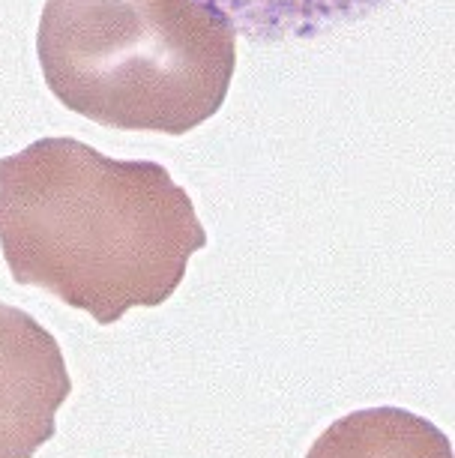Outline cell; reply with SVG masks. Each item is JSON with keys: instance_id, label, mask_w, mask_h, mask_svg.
Wrapping results in <instances>:
<instances>
[{"instance_id": "2", "label": "cell", "mask_w": 455, "mask_h": 458, "mask_svg": "<svg viewBox=\"0 0 455 458\" xmlns=\"http://www.w3.org/2000/svg\"><path fill=\"white\" fill-rule=\"evenodd\" d=\"M234 39L195 0H46L37 55L48 90L75 114L186 135L225 106Z\"/></svg>"}, {"instance_id": "3", "label": "cell", "mask_w": 455, "mask_h": 458, "mask_svg": "<svg viewBox=\"0 0 455 458\" xmlns=\"http://www.w3.org/2000/svg\"><path fill=\"white\" fill-rule=\"evenodd\" d=\"M72 377L37 318L0 302V458H33L57 431Z\"/></svg>"}, {"instance_id": "4", "label": "cell", "mask_w": 455, "mask_h": 458, "mask_svg": "<svg viewBox=\"0 0 455 458\" xmlns=\"http://www.w3.org/2000/svg\"><path fill=\"white\" fill-rule=\"evenodd\" d=\"M249 42L312 39L372 19L399 0H195Z\"/></svg>"}, {"instance_id": "5", "label": "cell", "mask_w": 455, "mask_h": 458, "mask_svg": "<svg viewBox=\"0 0 455 458\" xmlns=\"http://www.w3.org/2000/svg\"><path fill=\"white\" fill-rule=\"evenodd\" d=\"M306 458H452V444L405 408H363L330 422Z\"/></svg>"}, {"instance_id": "1", "label": "cell", "mask_w": 455, "mask_h": 458, "mask_svg": "<svg viewBox=\"0 0 455 458\" xmlns=\"http://www.w3.org/2000/svg\"><path fill=\"white\" fill-rule=\"evenodd\" d=\"M207 231L159 162H120L79 138H39L0 159V252L13 279L99 327L156 309Z\"/></svg>"}]
</instances>
